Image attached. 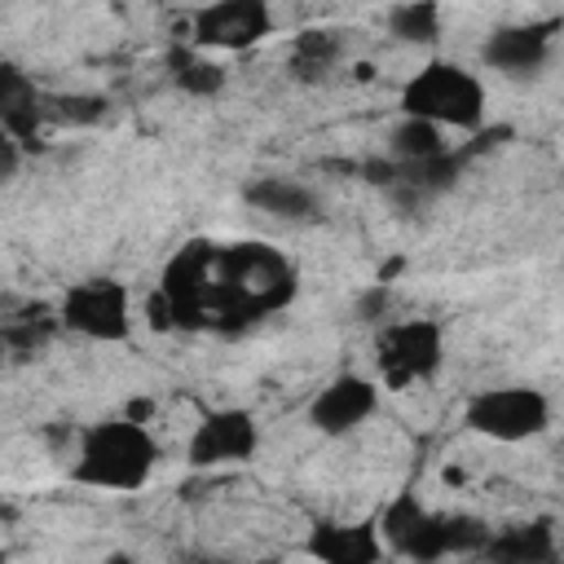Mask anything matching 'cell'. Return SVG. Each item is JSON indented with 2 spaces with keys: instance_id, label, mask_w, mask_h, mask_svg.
<instances>
[{
  "instance_id": "obj_8",
  "label": "cell",
  "mask_w": 564,
  "mask_h": 564,
  "mask_svg": "<svg viewBox=\"0 0 564 564\" xmlns=\"http://www.w3.org/2000/svg\"><path fill=\"white\" fill-rule=\"evenodd\" d=\"M256 449H260V419L247 405H216L194 423L185 441V463L194 471H216V467L251 463Z\"/></svg>"
},
{
  "instance_id": "obj_6",
  "label": "cell",
  "mask_w": 564,
  "mask_h": 564,
  "mask_svg": "<svg viewBox=\"0 0 564 564\" xmlns=\"http://www.w3.org/2000/svg\"><path fill=\"white\" fill-rule=\"evenodd\" d=\"M463 427L494 445H524L551 432V397L533 383H494L463 401Z\"/></svg>"
},
{
  "instance_id": "obj_4",
  "label": "cell",
  "mask_w": 564,
  "mask_h": 564,
  "mask_svg": "<svg viewBox=\"0 0 564 564\" xmlns=\"http://www.w3.org/2000/svg\"><path fill=\"white\" fill-rule=\"evenodd\" d=\"M397 110L405 119H423L432 128H454V132H485L489 115V93L476 70L449 57H427L397 93Z\"/></svg>"
},
{
  "instance_id": "obj_2",
  "label": "cell",
  "mask_w": 564,
  "mask_h": 564,
  "mask_svg": "<svg viewBox=\"0 0 564 564\" xmlns=\"http://www.w3.org/2000/svg\"><path fill=\"white\" fill-rule=\"evenodd\" d=\"M163 449L150 432V423H137L132 414H110L75 436L70 454V480L101 494H137L150 485Z\"/></svg>"
},
{
  "instance_id": "obj_10",
  "label": "cell",
  "mask_w": 564,
  "mask_h": 564,
  "mask_svg": "<svg viewBox=\"0 0 564 564\" xmlns=\"http://www.w3.org/2000/svg\"><path fill=\"white\" fill-rule=\"evenodd\" d=\"M383 401V388L375 375H361V370H344L335 379H326L313 401H308V427L317 436H352L357 427H366L375 419Z\"/></svg>"
},
{
  "instance_id": "obj_12",
  "label": "cell",
  "mask_w": 564,
  "mask_h": 564,
  "mask_svg": "<svg viewBox=\"0 0 564 564\" xmlns=\"http://www.w3.org/2000/svg\"><path fill=\"white\" fill-rule=\"evenodd\" d=\"M485 66L507 75V79H529L551 62V26L542 22H520V26H498L485 48Z\"/></svg>"
},
{
  "instance_id": "obj_13",
  "label": "cell",
  "mask_w": 564,
  "mask_h": 564,
  "mask_svg": "<svg viewBox=\"0 0 564 564\" xmlns=\"http://www.w3.org/2000/svg\"><path fill=\"white\" fill-rule=\"evenodd\" d=\"M242 198L269 216V220H282V225H308L322 216V198L313 185L295 181V176H256L242 185Z\"/></svg>"
},
{
  "instance_id": "obj_15",
  "label": "cell",
  "mask_w": 564,
  "mask_h": 564,
  "mask_svg": "<svg viewBox=\"0 0 564 564\" xmlns=\"http://www.w3.org/2000/svg\"><path fill=\"white\" fill-rule=\"evenodd\" d=\"M167 70H172V84L185 93V97H220L225 93V84H229V70L212 57V53H198L194 44H185V48H176L172 57H167Z\"/></svg>"
},
{
  "instance_id": "obj_21",
  "label": "cell",
  "mask_w": 564,
  "mask_h": 564,
  "mask_svg": "<svg viewBox=\"0 0 564 564\" xmlns=\"http://www.w3.org/2000/svg\"><path fill=\"white\" fill-rule=\"evenodd\" d=\"M181 564H220V560H216V555H185Z\"/></svg>"
},
{
  "instance_id": "obj_1",
  "label": "cell",
  "mask_w": 564,
  "mask_h": 564,
  "mask_svg": "<svg viewBox=\"0 0 564 564\" xmlns=\"http://www.w3.org/2000/svg\"><path fill=\"white\" fill-rule=\"evenodd\" d=\"M300 273L269 242H189L154 291V322L189 330H242L295 300Z\"/></svg>"
},
{
  "instance_id": "obj_19",
  "label": "cell",
  "mask_w": 564,
  "mask_h": 564,
  "mask_svg": "<svg viewBox=\"0 0 564 564\" xmlns=\"http://www.w3.org/2000/svg\"><path fill=\"white\" fill-rule=\"evenodd\" d=\"M106 115L101 97H44V119L57 123H97Z\"/></svg>"
},
{
  "instance_id": "obj_7",
  "label": "cell",
  "mask_w": 564,
  "mask_h": 564,
  "mask_svg": "<svg viewBox=\"0 0 564 564\" xmlns=\"http://www.w3.org/2000/svg\"><path fill=\"white\" fill-rule=\"evenodd\" d=\"M57 322L62 330L88 339V344H128L137 330L132 317V291L119 278H84L70 282L57 300Z\"/></svg>"
},
{
  "instance_id": "obj_17",
  "label": "cell",
  "mask_w": 564,
  "mask_h": 564,
  "mask_svg": "<svg viewBox=\"0 0 564 564\" xmlns=\"http://www.w3.org/2000/svg\"><path fill=\"white\" fill-rule=\"evenodd\" d=\"M388 150H392V159L397 163H423V159H441V154H449L454 145L445 141V132L441 128H432V123H423V119H397V128L388 132Z\"/></svg>"
},
{
  "instance_id": "obj_18",
  "label": "cell",
  "mask_w": 564,
  "mask_h": 564,
  "mask_svg": "<svg viewBox=\"0 0 564 564\" xmlns=\"http://www.w3.org/2000/svg\"><path fill=\"white\" fill-rule=\"evenodd\" d=\"M388 31L401 44H436L441 40V4L432 0H410L388 9Z\"/></svg>"
},
{
  "instance_id": "obj_3",
  "label": "cell",
  "mask_w": 564,
  "mask_h": 564,
  "mask_svg": "<svg viewBox=\"0 0 564 564\" xmlns=\"http://www.w3.org/2000/svg\"><path fill=\"white\" fill-rule=\"evenodd\" d=\"M379 529L388 551L414 560V564H436L449 555H480L494 538V529L467 511H432L423 507L410 489L397 494L383 511H379Z\"/></svg>"
},
{
  "instance_id": "obj_14",
  "label": "cell",
  "mask_w": 564,
  "mask_h": 564,
  "mask_svg": "<svg viewBox=\"0 0 564 564\" xmlns=\"http://www.w3.org/2000/svg\"><path fill=\"white\" fill-rule=\"evenodd\" d=\"M480 555L489 564H555L560 560V546H555L551 520H524V524L498 529Z\"/></svg>"
},
{
  "instance_id": "obj_20",
  "label": "cell",
  "mask_w": 564,
  "mask_h": 564,
  "mask_svg": "<svg viewBox=\"0 0 564 564\" xmlns=\"http://www.w3.org/2000/svg\"><path fill=\"white\" fill-rule=\"evenodd\" d=\"M101 564H137V560H132V555H128V551H110V555H106V560H101Z\"/></svg>"
},
{
  "instance_id": "obj_9",
  "label": "cell",
  "mask_w": 564,
  "mask_h": 564,
  "mask_svg": "<svg viewBox=\"0 0 564 564\" xmlns=\"http://www.w3.org/2000/svg\"><path fill=\"white\" fill-rule=\"evenodd\" d=\"M278 26L264 0H212L189 13V44L198 53H242L269 40Z\"/></svg>"
},
{
  "instance_id": "obj_5",
  "label": "cell",
  "mask_w": 564,
  "mask_h": 564,
  "mask_svg": "<svg viewBox=\"0 0 564 564\" xmlns=\"http://www.w3.org/2000/svg\"><path fill=\"white\" fill-rule=\"evenodd\" d=\"M375 379L383 392H410L441 375L445 326L436 317H392L375 330Z\"/></svg>"
},
{
  "instance_id": "obj_16",
  "label": "cell",
  "mask_w": 564,
  "mask_h": 564,
  "mask_svg": "<svg viewBox=\"0 0 564 564\" xmlns=\"http://www.w3.org/2000/svg\"><path fill=\"white\" fill-rule=\"evenodd\" d=\"M339 53H344V44H339L335 31H304L291 44V75L304 79V84H317L335 70Z\"/></svg>"
},
{
  "instance_id": "obj_11",
  "label": "cell",
  "mask_w": 564,
  "mask_h": 564,
  "mask_svg": "<svg viewBox=\"0 0 564 564\" xmlns=\"http://www.w3.org/2000/svg\"><path fill=\"white\" fill-rule=\"evenodd\" d=\"M304 555L317 564H383L388 542L379 516L370 520H313L304 533Z\"/></svg>"
}]
</instances>
